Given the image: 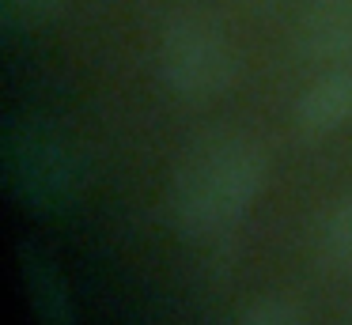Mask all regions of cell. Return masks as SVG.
<instances>
[{
  "label": "cell",
  "mask_w": 352,
  "mask_h": 325,
  "mask_svg": "<svg viewBox=\"0 0 352 325\" xmlns=\"http://www.w3.org/2000/svg\"><path fill=\"white\" fill-rule=\"evenodd\" d=\"M318 261L333 276H352V193L333 204L318 234Z\"/></svg>",
  "instance_id": "cell-7"
},
{
  "label": "cell",
  "mask_w": 352,
  "mask_h": 325,
  "mask_svg": "<svg viewBox=\"0 0 352 325\" xmlns=\"http://www.w3.org/2000/svg\"><path fill=\"white\" fill-rule=\"evenodd\" d=\"M235 325H303V310L288 295H261L239 314Z\"/></svg>",
  "instance_id": "cell-8"
},
{
  "label": "cell",
  "mask_w": 352,
  "mask_h": 325,
  "mask_svg": "<svg viewBox=\"0 0 352 325\" xmlns=\"http://www.w3.org/2000/svg\"><path fill=\"white\" fill-rule=\"evenodd\" d=\"M296 128L311 140L352 121V65H333L296 98Z\"/></svg>",
  "instance_id": "cell-4"
},
{
  "label": "cell",
  "mask_w": 352,
  "mask_h": 325,
  "mask_svg": "<svg viewBox=\"0 0 352 325\" xmlns=\"http://www.w3.org/2000/svg\"><path fill=\"white\" fill-rule=\"evenodd\" d=\"M23 276H27L31 306H34L42 325H76L72 302L65 295V280L57 276V269L34 246H23Z\"/></svg>",
  "instance_id": "cell-6"
},
{
  "label": "cell",
  "mask_w": 352,
  "mask_h": 325,
  "mask_svg": "<svg viewBox=\"0 0 352 325\" xmlns=\"http://www.w3.org/2000/svg\"><path fill=\"white\" fill-rule=\"evenodd\" d=\"M4 178L19 204L57 212L76 197L80 166L54 128L38 121H12L4 133Z\"/></svg>",
  "instance_id": "cell-3"
},
{
  "label": "cell",
  "mask_w": 352,
  "mask_h": 325,
  "mask_svg": "<svg viewBox=\"0 0 352 325\" xmlns=\"http://www.w3.org/2000/svg\"><path fill=\"white\" fill-rule=\"evenodd\" d=\"M65 4L69 0H0V15H4V27L12 30H34L42 23L57 19Z\"/></svg>",
  "instance_id": "cell-9"
},
{
  "label": "cell",
  "mask_w": 352,
  "mask_h": 325,
  "mask_svg": "<svg viewBox=\"0 0 352 325\" xmlns=\"http://www.w3.org/2000/svg\"><path fill=\"white\" fill-rule=\"evenodd\" d=\"M269 181V155L254 136H220L193 148L167 186V219L178 234L212 242L231 234Z\"/></svg>",
  "instance_id": "cell-1"
},
{
  "label": "cell",
  "mask_w": 352,
  "mask_h": 325,
  "mask_svg": "<svg viewBox=\"0 0 352 325\" xmlns=\"http://www.w3.org/2000/svg\"><path fill=\"white\" fill-rule=\"evenodd\" d=\"M155 68L170 95L208 102L239 80V53L216 19L201 12H175L155 45Z\"/></svg>",
  "instance_id": "cell-2"
},
{
  "label": "cell",
  "mask_w": 352,
  "mask_h": 325,
  "mask_svg": "<svg viewBox=\"0 0 352 325\" xmlns=\"http://www.w3.org/2000/svg\"><path fill=\"white\" fill-rule=\"evenodd\" d=\"M303 57L326 65H352V0H314L296 27Z\"/></svg>",
  "instance_id": "cell-5"
}]
</instances>
